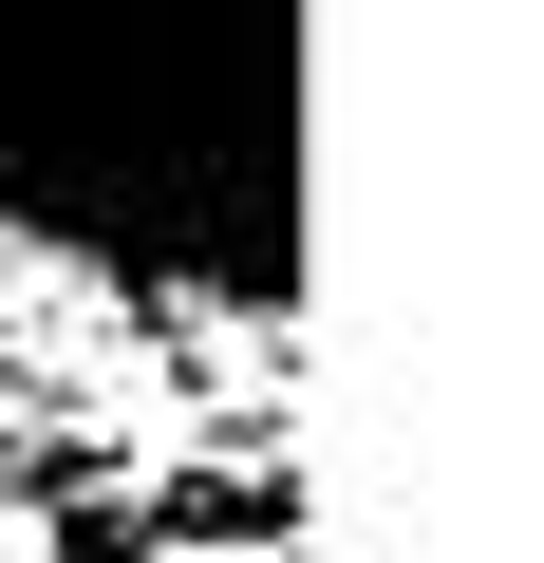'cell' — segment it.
<instances>
[{"mask_svg": "<svg viewBox=\"0 0 544 563\" xmlns=\"http://www.w3.org/2000/svg\"><path fill=\"white\" fill-rule=\"evenodd\" d=\"M0 563H57V507L38 488H0Z\"/></svg>", "mask_w": 544, "mask_h": 563, "instance_id": "obj_1", "label": "cell"}]
</instances>
